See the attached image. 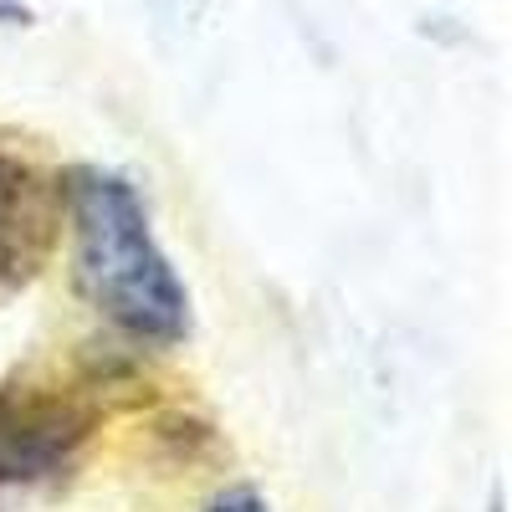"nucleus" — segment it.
<instances>
[{"label":"nucleus","instance_id":"2","mask_svg":"<svg viewBox=\"0 0 512 512\" xmlns=\"http://www.w3.org/2000/svg\"><path fill=\"white\" fill-rule=\"evenodd\" d=\"M93 415L62 395H0V482L52 477L88 441Z\"/></svg>","mask_w":512,"mask_h":512},{"label":"nucleus","instance_id":"4","mask_svg":"<svg viewBox=\"0 0 512 512\" xmlns=\"http://www.w3.org/2000/svg\"><path fill=\"white\" fill-rule=\"evenodd\" d=\"M205 512H267V502L256 497L251 487H231V492H221V497H210Z\"/></svg>","mask_w":512,"mask_h":512},{"label":"nucleus","instance_id":"1","mask_svg":"<svg viewBox=\"0 0 512 512\" xmlns=\"http://www.w3.org/2000/svg\"><path fill=\"white\" fill-rule=\"evenodd\" d=\"M72 277L88 308L113 328L175 344L190 328V292L159 251L134 185L118 175L72 180Z\"/></svg>","mask_w":512,"mask_h":512},{"label":"nucleus","instance_id":"3","mask_svg":"<svg viewBox=\"0 0 512 512\" xmlns=\"http://www.w3.org/2000/svg\"><path fill=\"white\" fill-rule=\"evenodd\" d=\"M57 231V195L31 164L0 154V282H26Z\"/></svg>","mask_w":512,"mask_h":512},{"label":"nucleus","instance_id":"5","mask_svg":"<svg viewBox=\"0 0 512 512\" xmlns=\"http://www.w3.org/2000/svg\"><path fill=\"white\" fill-rule=\"evenodd\" d=\"M0 21H26V11L16 6V0H0Z\"/></svg>","mask_w":512,"mask_h":512}]
</instances>
